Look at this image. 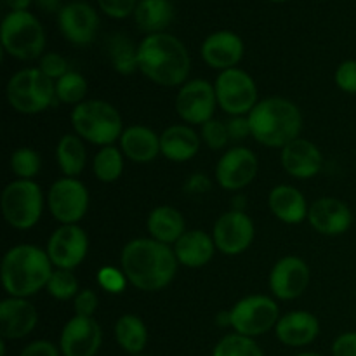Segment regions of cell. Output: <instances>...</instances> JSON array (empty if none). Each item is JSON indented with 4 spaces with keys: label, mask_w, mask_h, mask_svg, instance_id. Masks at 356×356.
<instances>
[{
    "label": "cell",
    "mask_w": 356,
    "mask_h": 356,
    "mask_svg": "<svg viewBox=\"0 0 356 356\" xmlns=\"http://www.w3.org/2000/svg\"><path fill=\"white\" fill-rule=\"evenodd\" d=\"M122 271L136 289L155 292L174 280L177 261L174 249L153 238H138L129 242L120 254Z\"/></svg>",
    "instance_id": "obj_1"
},
{
    "label": "cell",
    "mask_w": 356,
    "mask_h": 356,
    "mask_svg": "<svg viewBox=\"0 0 356 356\" xmlns=\"http://www.w3.org/2000/svg\"><path fill=\"white\" fill-rule=\"evenodd\" d=\"M139 70L156 86L176 87L190 75V54L179 38L169 33L148 35L138 47Z\"/></svg>",
    "instance_id": "obj_2"
},
{
    "label": "cell",
    "mask_w": 356,
    "mask_h": 356,
    "mask_svg": "<svg viewBox=\"0 0 356 356\" xmlns=\"http://www.w3.org/2000/svg\"><path fill=\"white\" fill-rule=\"evenodd\" d=\"M249 124L257 143L268 148H285L301 134L302 115L285 97H266L249 113Z\"/></svg>",
    "instance_id": "obj_3"
},
{
    "label": "cell",
    "mask_w": 356,
    "mask_h": 356,
    "mask_svg": "<svg viewBox=\"0 0 356 356\" xmlns=\"http://www.w3.org/2000/svg\"><path fill=\"white\" fill-rule=\"evenodd\" d=\"M2 284L10 298H28L47 287L52 263L47 252L37 245H16L3 256Z\"/></svg>",
    "instance_id": "obj_4"
},
{
    "label": "cell",
    "mask_w": 356,
    "mask_h": 356,
    "mask_svg": "<svg viewBox=\"0 0 356 356\" xmlns=\"http://www.w3.org/2000/svg\"><path fill=\"white\" fill-rule=\"evenodd\" d=\"M72 124L79 138L99 146H111L124 134L122 117L106 101H83L72 111Z\"/></svg>",
    "instance_id": "obj_5"
},
{
    "label": "cell",
    "mask_w": 356,
    "mask_h": 356,
    "mask_svg": "<svg viewBox=\"0 0 356 356\" xmlns=\"http://www.w3.org/2000/svg\"><path fill=\"white\" fill-rule=\"evenodd\" d=\"M7 101L16 111L35 115L56 103V82L38 68H26L10 76L7 83Z\"/></svg>",
    "instance_id": "obj_6"
},
{
    "label": "cell",
    "mask_w": 356,
    "mask_h": 356,
    "mask_svg": "<svg viewBox=\"0 0 356 356\" xmlns=\"http://www.w3.org/2000/svg\"><path fill=\"white\" fill-rule=\"evenodd\" d=\"M2 45L13 58L31 61L45 47V33L40 21L28 10H13L2 21Z\"/></svg>",
    "instance_id": "obj_7"
},
{
    "label": "cell",
    "mask_w": 356,
    "mask_h": 356,
    "mask_svg": "<svg viewBox=\"0 0 356 356\" xmlns=\"http://www.w3.org/2000/svg\"><path fill=\"white\" fill-rule=\"evenodd\" d=\"M6 221L16 229H30L40 219L44 211V197L37 183L31 179L13 181L2 191L0 198Z\"/></svg>",
    "instance_id": "obj_8"
},
{
    "label": "cell",
    "mask_w": 356,
    "mask_h": 356,
    "mask_svg": "<svg viewBox=\"0 0 356 356\" xmlns=\"http://www.w3.org/2000/svg\"><path fill=\"white\" fill-rule=\"evenodd\" d=\"M232 313V329L236 334L247 337H256L266 334L273 327H277L278 320V305L268 296H249L243 298L229 309Z\"/></svg>",
    "instance_id": "obj_9"
},
{
    "label": "cell",
    "mask_w": 356,
    "mask_h": 356,
    "mask_svg": "<svg viewBox=\"0 0 356 356\" xmlns=\"http://www.w3.org/2000/svg\"><path fill=\"white\" fill-rule=\"evenodd\" d=\"M214 89L219 106L233 117L249 115L257 104L256 82L240 68H229L219 73Z\"/></svg>",
    "instance_id": "obj_10"
},
{
    "label": "cell",
    "mask_w": 356,
    "mask_h": 356,
    "mask_svg": "<svg viewBox=\"0 0 356 356\" xmlns=\"http://www.w3.org/2000/svg\"><path fill=\"white\" fill-rule=\"evenodd\" d=\"M49 211L61 225H76L89 207V193L75 177L58 179L49 190Z\"/></svg>",
    "instance_id": "obj_11"
},
{
    "label": "cell",
    "mask_w": 356,
    "mask_h": 356,
    "mask_svg": "<svg viewBox=\"0 0 356 356\" xmlns=\"http://www.w3.org/2000/svg\"><path fill=\"white\" fill-rule=\"evenodd\" d=\"M218 96L216 89L204 79L183 83L176 97L177 115L188 124H207L214 117Z\"/></svg>",
    "instance_id": "obj_12"
},
{
    "label": "cell",
    "mask_w": 356,
    "mask_h": 356,
    "mask_svg": "<svg viewBox=\"0 0 356 356\" xmlns=\"http://www.w3.org/2000/svg\"><path fill=\"white\" fill-rule=\"evenodd\" d=\"M216 249L226 256H238L245 252L254 240V222L243 211H229L216 221L214 233Z\"/></svg>",
    "instance_id": "obj_13"
},
{
    "label": "cell",
    "mask_w": 356,
    "mask_h": 356,
    "mask_svg": "<svg viewBox=\"0 0 356 356\" xmlns=\"http://www.w3.org/2000/svg\"><path fill=\"white\" fill-rule=\"evenodd\" d=\"M89 240L86 232L76 225H63L47 242V256L58 270H73L87 256Z\"/></svg>",
    "instance_id": "obj_14"
},
{
    "label": "cell",
    "mask_w": 356,
    "mask_h": 356,
    "mask_svg": "<svg viewBox=\"0 0 356 356\" xmlns=\"http://www.w3.org/2000/svg\"><path fill=\"white\" fill-rule=\"evenodd\" d=\"M257 174V159L249 148L235 146L219 159L216 167V179L219 186L229 191H238L249 186Z\"/></svg>",
    "instance_id": "obj_15"
},
{
    "label": "cell",
    "mask_w": 356,
    "mask_h": 356,
    "mask_svg": "<svg viewBox=\"0 0 356 356\" xmlns=\"http://www.w3.org/2000/svg\"><path fill=\"white\" fill-rule=\"evenodd\" d=\"M103 341L101 327L92 316L75 315L66 322L59 346L65 356H96Z\"/></svg>",
    "instance_id": "obj_16"
},
{
    "label": "cell",
    "mask_w": 356,
    "mask_h": 356,
    "mask_svg": "<svg viewBox=\"0 0 356 356\" xmlns=\"http://www.w3.org/2000/svg\"><path fill=\"white\" fill-rule=\"evenodd\" d=\"M309 284V268L301 257H282L270 275V289L275 298L296 299L305 294Z\"/></svg>",
    "instance_id": "obj_17"
},
{
    "label": "cell",
    "mask_w": 356,
    "mask_h": 356,
    "mask_svg": "<svg viewBox=\"0 0 356 356\" xmlns=\"http://www.w3.org/2000/svg\"><path fill=\"white\" fill-rule=\"evenodd\" d=\"M97 26H99V17L89 3L72 2L59 10V30L72 44H90L96 37Z\"/></svg>",
    "instance_id": "obj_18"
},
{
    "label": "cell",
    "mask_w": 356,
    "mask_h": 356,
    "mask_svg": "<svg viewBox=\"0 0 356 356\" xmlns=\"http://www.w3.org/2000/svg\"><path fill=\"white\" fill-rule=\"evenodd\" d=\"M308 221L320 235L337 236L351 228L353 214L344 202L327 197L320 198L309 207Z\"/></svg>",
    "instance_id": "obj_19"
},
{
    "label": "cell",
    "mask_w": 356,
    "mask_h": 356,
    "mask_svg": "<svg viewBox=\"0 0 356 356\" xmlns=\"http://www.w3.org/2000/svg\"><path fill=\"white\" fill-rule=\"evenodd\" d=\"M282 165L289 176L296 179H309L322 170L323 159L315 143L298 138L282 148Z\"/></svg>",
    "instance_id": "obj_20"
},
{
    "label": "cell",
    "mask_w": 356,
    "mask_h": 356,
    "mask_svg": "<svg viewBox=\"0 0 356 356\" xmlns=\"http://www.w3.org/2000/svg\"><path fill=\"white\" fill-rule=\"evenodd\" d=\"M37 309L23 298H9L0 302V336L2 339H23L37 325Z\"/></svg>",
    "instance_id": "obj_21"
},
{
    "label": "cell",
    "mask_w": 356,
    "mask_h": 356,
    "mask_svg": "<svg viewBox=\"0 0 356 356\" xmlns=\"http://www.w3.org/2000/svg\"><path fill=\"white\" fill-rule=\"evenodd\" d=\"M243 56V42L236 33L228 30L209 35L202 44V58L216 70L235 68Z\"/></svg>",
    "instance_id": "obj_22"
},
{
    "label": "cell",
    "mask_w": 356,
    "mask_h": 356,
    "mask_svg": "<svg viewBox=\"0 0 356 356\" xmlns=\"http://www.w3.org/2000/svg\"><path fill=\"white\" fill-rule=\"evenodd\" d=\"M275 334L285 346L301 348L316 339L320 334V322L308 312H292L278 320Z\"/></svg>",
    "instance_id": "obj_23"
},
{
    "label": "cell",
    "mask_w": 356,
    "mask_h": 356,
    "mask_svg": "<svg viewBox=\"0 0 356 356\" xmlns=\"http://www.w3.org/2000/svg\"><path fill=\"white\" fill-rule=\"evenodd\" d=\"M271 212L277 216L285 225H299L308 218V204L306 198L298 188L289 186V184H280L271 190L270 198H268Z\"/></svg>",
    "instance_id": "obj_24"
},
{
    "label": "cell",
    "mask_w": 356,
    "mask_h": 356,
    "mask_svg": "<svg viewBox=\"0 0 356 356\" xmlns=\"http://www.w3.org/2000/svg\"><path fill=\"white\" fill-rule=\"evenodd\" d=\"M216 250L214 238L202 229H191L186 232L176 243H174V254H176L179 264L186 268H202L212 259Z\"/></svg>",
    "instance_id": "obj_25"
},
{
    "label": "cell",
    "mask_w": 356,
    "mask_h": 356,
    "mask_svg": "<svg viewBox=\"0 0 356 356\" xmlns=\"http://www.w3.org/2000/svg\"><path fill=\"white\" fill-rule=\"evenodd\" d=\"M200 149V138L188 125H170L160 136V152L172 162H188Z\"/></svg>",
    "instance_id": "obj_26"
},
{
    "label": "cell",
    "mask_w": 356,
    "mask_h": 356,
    "mask_svg": "<svg viewBox=\"0 0 356 356\" xmlns=\"http://www.w3.org/2000/svg\"><path fill=\"white\" fill-rule=\"evenodd\" d=\"M122 153L132 162L148 163L156 159L160 152V136L145 125H132L124 131L120 138Z\"/></svg>",
    "instance_id": "obj_27"
},
{
    "label": "cell",
    "mask_w": 356,
    "mask_h": 356,
    "mask_svg": "<svg viewBox=\"0 0 356 356\" xmlns=\"http://www.w3.org/2000/svg\"><path fill=\"white\" fill-rule=\"evenodd\" d=\"M148 232L156 242H162L165 245L176 243L186 233L183 214L170 205H160L149 212Z\"/></svg>",
    "instance_id": "obj_28"
},
{
    "label": "cell",
    "mask_w": 356,
    "mask_h": 356,
    "mask_svg": "<svg viewBox=\"0 0 356 356\" xmlns=\"http://www.w3.org/2000/svg\"><path fill=\"white\" fill-rule=\"evenodd\" d=\"M174 17V6L170 0H139L134 10L136 24L149 35L162 33Z\"/></svg>",
    "instance_id": "obj_29"
},
{
    "label": "cell",
    "mask_w": 356,
    "mask_h": 356,
    "mask_svg": "<svg viewBox=\"0 0 356 356\" xmlns=\"http://www.w3.org/2000/svg\"><path fill=\"white\" fill-rule=\"evenodd\" d=\"M56 156H58L59 169L66 177H76L86 169V146L79 136H63L56 148Z\"/></svg>",
    "instance_id": "obj_30"
},
{
    "label": "cell",
    "mask_w": 356,
    "mask_h": 356,
    "mask_svg": "<svg viewBox=\"0 0 356 356\" xmlns=\"http://www.w3.org/2000/svg\"><path fill=\"white\" fill-rule=\"evenodd\" d=\"M115 337L122 350L131 355H139L148 343V330L139 316L124 315L115 325Z\"/></svg>",
    "instance_id": "obj_31"
},
{
    "label": "cell",
    "mask_w": 356,
    "mask_h": 356,
    "mask_svg": "<svg viewBox=\"0 0 356 356\" xmlns=\"http://www.w3.org/2000/svg\"><path fill=\"white\" fill-rule=\"evenodd\" d=\"M108 54H110L111 65L120 75H132L139 68L138 47L125 35L115 33L113 37H110Z\"/></svg>",
    "instance_id": "obj_32"
},
{
    "label": "cell",
    "mask_w": 356,
    "mask_h": 356,
    "mask_svg": "<svg viewBox=\"0 0 356 356\" xmlns=\"http://www.w3.org/2000/svg\"><path fill=\"white\" fill-rule=\"evenodd\" d=\"M92 169L101 183H115L124 172V155L115 146H104L94 156Z\"/></svg>",
    "instance_id": "obj_33"
},
{
    "label": "cell",
    "mask_w": 356,
    "mask_h": 356,
    "mask_svg": "<svg viewBox=\"0 0 356 356\" xmlns=\"http://www.w3.org/2000/svg\"><path fill=\"white\" fill-rule=\"evenodd\" d=\"M212 356H264L259 344L252 337L229 334L216 344Z\"/></svg>",
    "instance_id": "obj_34"
},
{
    "label": "cell",
    "mask_w": 356,
    "mask_h": 356,
    "mask_svg": "<svg viewBox=\"0 0 356 356\" xmlns=\"http://www.w3.org/2000/svg\"><path fill=\"white\" fill-rule=\"evenodd\" d=\"M87 94V82L80 73L68 72L56 82V97L65 104H80Z\"/></svg>",
    "instance_id": "obj_35"
},
{
    "label": "cell",
    "mask_w": 356,
    "mask_h": 356,
    "mask_svg": "<svg viewBox=\"0 0 356 356\" xmlns=\"http://www.w3.org/2000/svg\"><path fill=\"white\" fill-rule=\"evenodd\" d=\"M42 160L31 148H19L10 155V169L21 179H31L40 172Z\"/></svg>",
    "instance_id": "obj_36"
},
{
    "label": "cell",
    "mask_w": 356,
    "mask_h": 356,
    "mask_svg": "<svg viewBox=\"0 0 356 356\" xmlns=\"http://www.w3.org/2000/svg\"><path fill=\"white\" fill-rule=\"evenodd\" d=\"M76 291H79V282L73 277L72 270L52 271L51 278L47 282V292L52 298L59 299V301H66V299L76 296Z\"/></svg>",
    "instance_id": "obj_37"
},
{
    "label": "cell",
    "mask_w": 356,
    "mask_h": 356,
    "mask_svg": "<svg viewBox=\"0 0 356 356\" xmlns=\"http://www.w3.org/2000/svg\"><path fill=\"white\" fill-rule=\"evenodd\" d=\"M202 138H204L205 145L212 149H222L229 143V134L228 127L222 122L209 120L207 124L202 125Z\"/></svg>",
    "instance_id": "obj_38"
},
{
    "label": "cell",
    "mask_w": 356,
    "mask_h": 356,
    "mask_svg": "<svg viewBox=\"0 0 356 356\" xmlns=\"http://www.w3.org/2000/svg\"><path fill=\"white\" fill-rule=\"evenodd\" d=\"M38 70L51 80H59L70 72L68 61L61 54H56V52H49V54L42 56Z\"/></svg>",
    "instance_id": "obj_39"
},
{
    "label": "cell",
    "mask_w": 356,
    "mask_h": 356,
    "mask_svg": "<svg viewBox=\"0 0 356 356\" xmlns=\"http://www.w3.org/2000/svg\"><path fill=\"white\" fill-rule=\"evenodd\" d=\"M336 83L344 92L356 94V59H348L337 66Z\"/></svg>",
    "instance_id": "obj_40"
},
{
    "label": "cell",
    "mask_w": 356,
    "mask_h": 356,
    "mask_svg": "<svg viewBox=\"0 0 356 356\" xmlns=\"http://www.w3.org/2000/svg\"><path fill=\"white\" fill-rule=\"evenodd\" d=\"M97 3L104 14L117 19L127 17L138 7V0H97Z\"/></svg>",
    "instance_id": "obj_41"
},
{
    "label": "cell",
    "mask_w": 356,
    "mask_h": 356,
    "mask_svg": "<svg viewBox=\"0 0 356 356\" xmlns=\"http://www.w3.org/2000/svg\"><path fill=\"white\" fill-rule=\"evenodd\" d=\"M97 280H99V285L104 291L118 294V292L124 291L127 278H125L124 271H118L115 268H103L97 275Z\"/></svg>",
    "instance_id": "obj_42"
},
{
    "label": "cell",
    "mask_w": 356,
    "mask_h": 356,
    "mask_svg": "<svg viewBox=\"0 0 356 356\" xmlns=\"http://www.w3.org/2000/svg\"><path fill=\"white\" fill-rule=\"evenodd\" d=\"M97 309V294L90 289H83L75 298V313L79 316H92Z\"/></svg>",
    "instance_id": "obj_43"
},
{
    "label": "cell",
    "mask_w": 356,
    "mask_h": 356,
    "mask_svg": "<svg viewBox=\"0 0 356 356\" xmlns=\"http://www.w3.org/2000/svg\"><path fill=\"white\" fill-rule=\"evenodd\" d=\"M226 127H228L229 141H243L252 134L249 117H233L232 120L226 122Z\"/></svg>",
    "instance_id": "obj_44"
},
{
    "label": "cell",
    "mask_w": 356,
    "mask_h": 356,
    "mask_svg": "<svg viewBox=\"0 0 356 356\" xmlns=\"http://www.w3.org/2000/svg\"><path fill=\"white\" fill-rule=\"evenodd\" d=\"M334 356H356V332H344L334 341Z\"/></svg>",
    "instance_id": "obj_45"
},
{
    "label": "cell",
    "mask_w": 356,
    "mask_h": 356,
    "mask_svg": "<svg viewBox=\"0 0 356 356\" xmlns=\"http://www.w3.org/2000/svg\"><path fill=\"white\" fill-rule=\"evenodd\" d=\"M19 356H59V353L54 344L49 341H35L28 344Z\"/></svg>",
    "instance_id": "obj_46"
},
{
    "label": "cell",
    "mask_w": 356,
    "mask_h": 356,
    "mask_svg": "<svg viewBox=\"0 0 356 356\" xmlns=\"http://www.w3.org/2000/svg\"><path fill=\"white\" fill-rule=\"evenodd\" d=\"M209 188H211V183H209V179L204 174H195V176L190 177V181L186 184V190L190 193H204Z\"/></svg>",
    "instance_id": "obj_47"
},
{
    "label": "cell",
    "mask_w": 356,
    "mask_h": 356,
    "mask_svg": "<svg viewBox=\"0 0 356 356\" xmlns=\"http://www.w3.org/2000/svg\"><path fill=\"white\" fill-rule=\"evenodd\" d=\"M38 9L45 10V13H56V10H61V0H35Z\"/></svg>",
    "instance_id": "obj_48"
},
{
    "label": "cell",
    "mask_w": 356,
    "mask_h": 356,
    "mask_svg": "<svg viewBox=\"0 0 356 356\" xmlns=\"http://www.w3.org/2000/svg\"><path fill=\"white\" fill-rule=\"evenodd\" d=\"M33 0H6L7 6L13 10H26Z\"/></svg>",
    "instance_id": "obj_49"
},
{
    "label": "cell",
    "mask_w": 356,
    "mask_h": 356,
    "mask_svg": "<svg viewBox=\"0 0 356 356\" xmlns=\"http://www.w3.org/2000/svg\"><path fill=\"white\" fill-rule=\"evenodd\" d=\"M216 322H218L219 327H232V313H229V312L219 313L218 320H216Z\"/></svg>",
    "instance_id": "obj_50"
},
{
    "label": "cell",
    "mask_w": 356,
    "mask_h": 356,
    "mask_svg": "<svg viewBox=\"0 0 356 356\" xmlns=\"http://www.w3.org/2000/svg\"><path fill=\"white\" fill-rule=\"evenodd\" d=\"M298 356H320V355H316V353H301V355H298Z\"/></svg>",
    "instance_id": "obj_51"
},
{
    "label": "cell",
    "mask_w": 356,
    "mask_h": 356,
    "mask_svg": "<svg viewBox=\"0 0 356 356\" xmlns=\"http://www.w3.org/2000/svg\"><path fill=\"white\" fill-rule=\"evenodd\" d=\"M270 2H285V0H270Z\"/></svg>",
    "instance_id": "obj_52"
}]
</instances>
